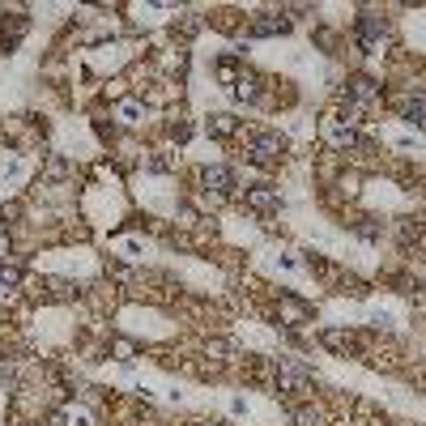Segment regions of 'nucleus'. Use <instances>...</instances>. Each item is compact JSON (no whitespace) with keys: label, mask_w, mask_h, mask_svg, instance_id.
I'll return each instance as SVG.
<instances>
[{"label":"nucleus","mask_w":426,"mask_h":426,"mask_svg":"<svg viewBox=\"0 0 426 426\" xmlns=\"http://www.w3.org/2000/svg\"><path fill=\"white\" fill-rule=\"evenodd\" d=\"M273 154H282V137H273V133L256 137V145H252V158H256V162H269Z\"/></svg>","instance_id":"1"},{"label":"nucleus","mask_w":426,"mask_h":426,"mask_svg":"<svg viewBox=\"0 0 426 426\" xmlns=\"http://www.w3.org/2000/svg\"><path fill=\"white\" fill-rule=\"evenodd\" d=\"M282 30H286V17H273V13L252 26V35H256V39H260V35H282Z\"/></svg>","instance_id":"2"},{"label":"nucleus","mask_w":426,"mask_h":426,"mask_svg":"<svg viewBox=\"0 0 426 426\" xmlns=\"http://www.w3.org/2000/svg\"><path fill=\"white\" fill-rule=\"evenodd\" d=\"M200 180H205L209 188H231V171H226V166H209Z\"/></svg>","instance_id":"3"}]
</instances>
